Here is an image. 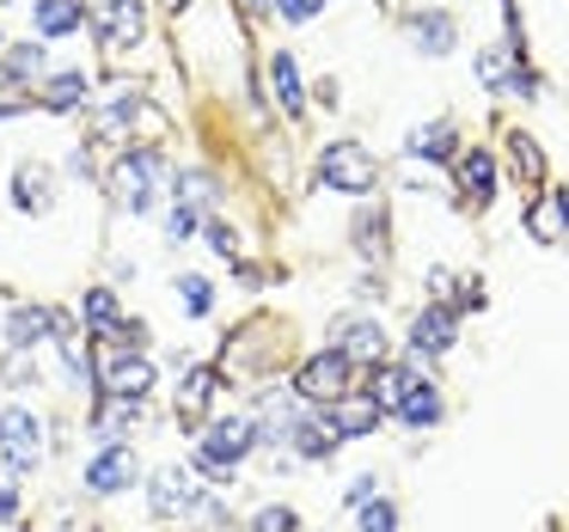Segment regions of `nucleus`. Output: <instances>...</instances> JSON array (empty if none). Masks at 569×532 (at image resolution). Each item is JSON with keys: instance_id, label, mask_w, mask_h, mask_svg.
<instances>
[{"instance_id": "5", "label": "nucleus", "mask_w": 569, "mask_h": 532, "mask_svg": "<svg viewBox=\"0 0 569 532\" xmlns=\"http://www.w3.org/2000/svg\"><path fill=\"white\" fill-rule=\"evenodd\" d=\"M0 459L13 471H31L43 465V422L31 416V410H0Z\"/></svg>"}, {"instance_id": "42", "label": "nucleus", "mask_w": 569, "mask_h": 532, "mask_svg": "<svg viewBox=\"0 0 569 532\" xmlns=\"http://www.w3.org/2000/svg\"><path fill=\"white\" fill-rule=\"evenodd\" d=\"M0 43H7V38H0Z\"/></svg>"}, {"instance_id": "39", "label": "nucleus", "mask_w": 569, "mask_h": 532, "mask_svg": "<svg viewBox=\"0 0 569 532\" xmlns=\"http://www.w3.org/2000/svg\"><path fill=\"white\" fill-rule=\"evenodd\" d=\"M246 7H251V13H263V7H270V0H246Z\"/></svg>"}, {"instance_id": "10", "label": "nucleus", "mask_w": 569, "mask_h": 532, "mask_svg": "<svg viewBox=\"0 0 569 532\" xmlns=\"http://www.w3.org/2000/svg\"><path fill=\"white\" fill-rule=\"evenodd\" d=\"M337 355H349V361H373V368H380V361H386V324L380 319H361V312H356V319H337Z\"/></svg>"}, {"instance_id": "30", "label": "nucleus", "mask_w": 569, "mask_h": 532, "mask_svg": "<svg viewBox=\"0 0 569 532\" xmlns=\"http://www.w3.org/2000/svg\"><path fill=\"white\" fill-rule=\"evenodd\" d=\"M515 141V165H520V178H527V184H539L545 178V153L532 148V135H508Z\"/></svg>"}, {"instance_id": "33", "label": "nucleus", "mask_w": 569, "mask_h": 532, "mask_svg": "<svg viewBox=\"0 0 569 532\" xmlns=\"http://www.w3.org/2000/svg\"><path fill=\"white\" fill-rule=\"evenodd\" d=\"M361 532H398V502H368L361 508Z\"/></svg>"}, {"instance_id": "37", "label": "nucleus", "mask_w": 569, "mask_h": 532, "mask_svg": "<svg viewBox=\"0 0 569 532\" xmlns=\"http://www.w3.org/2000/svg\"><path fill=\"white\" fill-rule=\"evenodd\" d=\"M209 245L221 251V258H233V263H239V233H233L227 221H214V227H209Z\"/></svg>"}, {"instance_id": "22", "label": "nucleus", "mask_w": 569, "mask_h": 532, "mask_svg": "<svg viewBox=\"0 0 569 532\" xmlns=\"http://www.w3.org/2000/svg\"><path fill=\"white\" fill-rule=\"evenodd\" d=\"M405 153L410 160H453V123H417L410 129V141H405Z\"/></svg>"}, {"instance_id": "17", "label": "nucleus", "mask_w": 569, "mask_h": 532, "mask_svg": "<svg viewBox=\"0 0 569 532\" xmlns=\"http://www.w3.org/2000/svg\"><path fill=\"white\" fill-rule=\"evenodd\" d=\"M13 190H19L13 202H19L26 214H43V209L56 202V172H50V165H38V160H26V165L13 172Z\"/></svg>"}, {"instance_id": "20", "label": "nucleus", "mask_w": 569, "mask_h": 532, "mask_svg": "<svg viewBox=\"0 0 569 532\" xmlns=\"http://www.w3.org/2000/svg\"><path fill=\"white\" fill-rule=\"evenodd\" d=\"M209 398H214V368H184V380H178V416H184V429L202 422Z\"/></svg>"}, {"instance_id": "40", "label": "nucleus", "mask_w": 569, "mask_h": 532, "mask_svg": "<svg viewBox=\"0 0 569 532\" xmlns=\"http://www.w3.org/2000/svg\"><path fill=\"white\" fill-rule=\"evenodd\" d=\"M166 7H184V0H166Z\"/></svg>"}, {"instance_id": "32", "label": "nucleus", "mask_w": 569, "mask_h": 532, "mask_svg": "<svg viewBox=\"0 0 569 532\" xmlns=\"http://www.w3.org/2000/svg\"><path fill=\"white\" fill-rule=\"evenodd\" d=\"M251 532H300V514L295 508H258V514H251Z\"/></svg>"}, {"instance_id": "2", "label": "nucleus", "mask_w": 569, "mask_h": 532, "mask_svg": "<svg viewBox=\"0 0 569 532\" xmlns=\"http://www.w3.org/2000/svg\"><path fill=\"white\" fill-rule=\"evenodd\" d=\"M319 184L325 190H343V197H368L380 184V160H373L361 141H331L319 153Z\"/></svg>"}, {"instance_id": "34", "label": "nucleus", "mask_w": 569, "mask_h": 532, "mask_svg": "<svg viewBox=\"0 0 569 532\" xmlns=\"http://www.w3.org/2000/svg\"><path fill=\"white\" fill-rule=\"evenodd\" d=\"M202 233V209H184V202H178L172 209V245H184V239H197Z\"/></svg>"}, {"instance_id": "4", "label": "nucleus", "mask_w": 569, "mask_h": 532, "mask_svg": "<svg viewBox=\"0 0 569 532\" xmlns=\"http://www.w3.org/2000/svg\"><path fill=\"white\" fill-rule=\"evenodd\" d=\"M349 368H356L349 355H337V349H319L312 361H300L295 392L307 398V404H337L343 392H356V385H349Z\"/></svg>"}, {"instance_id": "24", "label": "nucleus", "mask_w": 569, "mask_h": 532, "mask_svg": "<svg viewBox=\"0 0 569 532\" xmlns=\"http://www.w3.org/2000/svg\"><path fill=\"white\" fill-rule=\"evenodd\" d=\"M38 104L43 111H80L87 104V74H50L38 87Z\"/></svg>"}, {"instance_id": "12", "label": "nucleus", "mask_w": 569, "mask_h": 532, "mask_svg": "<svg viewBox=\"0 0 569 532\" xmlns=\"http://www.w3.org/2000/svg\"><path fill=\"white\" fill-rule=\"evenodd\" d=\"M104 398H148L153 392V361L148 355H111L104 361V385H99Z\"/></svg>"}, {"instance_id": "15", "label": "nucleus", "mask_w": 569, "mask_h": 532, "mask_svg": "<svg viewBox=\"0 0 569 532\" xmlns=\"http://www.w3.org/2000/svg\"><path fill=\"white\" fill-rule=\"evenodd\" d=\"M410 43H417V56H453L459 43L453 13H410Z\"/></svg>"}, {"instance_id": "27", "label": "nucleus", "mask_w": 569, "mask_h": 532, "mask_svg": "<svg viewBox=\"0 0 569 532\" xmlns=\"http://www.w3.org/2000/svg\"><path fill=\"white\" fill-rule=\"evenodd\" d=\"M80 312H87V324L99 337H111L117 324H123V312H117V294L111 288H87V300H80Z\"/></svg>"}, {"instance_id": "21", "label": "nucleus", "mask_w": 569, "mask_h": 532, "mask_svg": "<svg viewBox=\"0 0 569 532\" xmlns=\"http://www.w3.org/2000/svg\"><path fill=\"white\" fill-rule=\"evenodd\" d=\"M270 87H276V104H282L288 117L307 111V92H300V62H295L288 50H276V56H270Z\"/></svg>"}, {"instance_id": "25", "label": "nucleus", "mask_w": 569, "mask_h": 532, "mask_svg": "<svg viewBox=\"0 0 569 532\" xmlns=\"http://www.w3.org/2000/svg\"><path fill=\"white\" fill-rule=\"evenodd\" d=\"M56 349H62V368H68V380L74 385H87L92 392V373H87V331H74V324H56Z\"/></svg>"}, {"instance_id": "38", "label": "nucleus", "mask_w": 569, "mask_h": 532, "mask_svg": "<svg viewBox=\"0 0 569 532\" xmlns=\"http://www.w3.org/2000/svg\"><path fill=\"white\" fill-rule=\"evenodd\" d=\"M429 294L447 300V294H453V275H447V270H429Z\"/></svg>"}, {"instance_id": "1", "label": "nucleus", "mask_w": 569, "mask_h": 532, "mask_svg": "<svg viewBox=\"0 0 569 532\" xmlns=\"http://www.w3.org/2000/svg\"><path fill=\"white\" fill-rule=\"evenodd\" d=\"M258 441H263L258 416H221L197 441V471H209L214 483H227L239 471V459H251V446H258Z\"/></svg>"}, {"instance_id": "36", "label": "nucleus", "mask_w": 569, "mask_h": 532, "mask_svg": "<svg viewBox=\"0 0 569 532\" xmlns=\"http://www.w3.org/2000/svg\"><path fill=\"white\" fill-rule=\"evenodd\" d=\"M373 490H380V478H373V471H361V478L343 490V508H368V502H373Z\"/></svg>"}, {"instance_id": "26", "label": "nucleus", "mask_w": 569, "mask_h": 532, "mask_svg": "<svg viewBox=\"0 0 569 532\" xmlns=\"http://www.w3.org/2000/svg\"><path fill=\"white\" fill-rule=\"evenodd\" d=\"M398 422H405V429H435V422H441V392H435V385L422 380L417 392H410L405 404H398Z\"/></svg>"}, {"instance_id": "28", "label": "nucleus", "mask_w": 569, "mask_h": 532, "mask_svg": "<svg viewBox=\"0 0 569 532\" xmlns=\"http://www.w3.org/2000/svg\"><path fill=\"white\" fill-rule=\"evenodd\" d=\"M172 288H178V307H184L190 319H202V312H214V288L202 282V275H178Z\"/></svg>"}, {"instance_id": "18", "label": "nucleus", "mask_w": 569, "mask_h": 532, "mask_svg": "<svg viewBox=\"0 0 569 532\" xmlns=\"http://www.w3.org/2000/svg\"><path fill=\"white\" fill-rule=\"evenodd\" d=\"M31 26H38V38H68V31L87 26V7L80 0H38L31 7Z\"/></svg>"}, {"instance_id": "7", "label": "nucleus", "mask_w": 569, "mask_h": 532, "mask_svg": "<svg viewBox=\"0 0 569 532\" xmlns=\"http://www.w3.org/2000/svg\"><path fill=\"white\" fill-rule=\"evenodd\" d=\"M92 26H99V38L111 43V50H136V43L148 38V7H141V0H104L99 13H92Z\"/></svg>"}, {"instance_id": "13", "label": "nucleus", "mask_w": 569, "mask_h": 532, "mask_svg": "<svg viewBox=\"0 0 569 532\" xmlns=\"http://www.w3.org/2000/svg\"><path fill=\"white\" fill-rule=\"evenodd\" d=\"M141 404H148V398H104V404L92 410V434H99L104 446H117V441H123V434L136 429L141 416H148Z\"/></svg>"}, {"instance_id": "8", "label": "nucleus", "mask_w": 569, "mask_h": 532, "mask_svg": "<svg viewBox=\"0 0 569 532\" xmlns=\"http://www.w3.org/2000/svg\"><path fill=\"white\" fill-rule=\"evenodd\" d=\"M148 502H153V514H214V508L202 502L197 478H190V471H178V465H166L160 478H153Z\"/></svg>"}, {"instance_id": "6", "label": "nucleus", "mask_w": 569, "mask_h": 532, "mask_svg": "<svg viewBox=\"0 0 569 532\" xmlns=\"http://www.w3.org/2000/svg\"><path fill=\"white\" fill-rule=\"evenodd\" d=\"M141 478V459H136V446H99V453H92V465H87V490L92 495H123L129 483Z\"/></svg>"}, {"instance_id": "41", "label": "nucleus", "mask_w": 569, "mask_h": 532, "mask_svg": "<svg viewBox=\"0 0 569 532\" xmlns=\"http://www.w3.org/2000/svg\"><path fill=\"white\" fill-rule=\"evenodd\" d=\"M0 7H7V0H0Z\"/></svg>"}, {"instance_id": "3", "label": "nucleus", "mask_w": 569, "mask_h": 532, "mask_svg": "<svg viewBox=\"0 0 569 532\" xmlns=\"http://www.w3.org/2000/svg\"><path fill=\"white\" fill-rule=\"evenodd\" d=\"M111 190H117V202H123L129 214H148L153 202H160V160L141 153V148H129L123 160L111 165Z\"/></svg>"}, {"instance_id": "31", "label": "nucleus", "mask_w": 569, "mask_h": 532, "mask_svg": "<svg viewBox=\"0 0 569 532\" xmlns=\"http://www.w3.org/2000/svg\"><path fill=\"white\" fill-rule=\"evenodd\" d=\"M380 233H386V221L373 209H361L356 214V245H361V258H380Z\"/></svg>"}, {"instance_id": "23", "label": "nucleus", "mask_w": 569, "mask_h": 532, "mask_svg": "<svg viewBox=\"0 0 569 532\" xmlns=\"http://www.w3.org/2000/svg\"><path fill=\"white\" fill-rule=\"evenodd\" d=\"M43 62H50V43H13V50L0 56V74L13 80V87H31L43 74Z\"/></svg>"}, {"instance_id": "19", "label": "nucleus", "mask_w": 569, "mask_h": 532, "mask_svg": "<svg viewBox=\"0 0 569 532\" xmlns=\"http://www.w3.org/2000/svg\"><path fill=\"white\" fill-rule=\"evenodd\" d=\"M459 190H466V202H490L496 197V160L483 148L459 153Z\"/></svg>"}, {"instance_id": "35", "label": "nucleus", "mask_w": 569, "mask_h": 532, "mask_svg": "<svg viewBox=\"0 0 569 532\" xmlns=\"http://www.w3.org/2000/svg\"><path fill=\"white\" fill-rule=\"evenodd\" d=\"M276 13H282L288 26H307V19L325 13V0H276Z\"/></svg>"}, {"instance_id": "9", "label": "nucleus", "mask_w": 569, "mask_h": 532, "mask_svg": "<svg viewBox=\"0 0 569 532\" xmlns=\"http://www.w3.org/2000/svg\"><path fill=\"white\" fill-rule=\"evenodd\" d=\"M380 416H386V410L373 404V392H343L331 404V416H325V429H331L337 441H361V434L380 429Z\"/></svg>"}, {"instance_id": "11", "label": "nucleus", "mask_w": 569, "mask_h": 532, "mask_svg": "<svg viewBox=\"0 0 569 532\" xmlns=\"http://www.w3.org/2000/svg\"><path fill=\"white\" fill-rule=\"evenodd\" d=\"M453 337H459V312L453 307H429V312H417V324H410V355H417V361L447 355Z\"/></svg>"}, {"instance_id": "14", "label": "nucleus", "mask_w": 569, "mask_h": 532, "mask_svg": "<svg viewBox=\"0 0 569 532\" xmlns=\"http://www.w3.org/2000/svg\"><path fill=\"white\" fill-rule=\"evenodd\" d=\"M56 324H62V312L56 307H19L13 319H7V343L13 349H38L56 337Z\"/></svg>"}, {"instance_id": "16", "label": "nucleus", "mask_w": 569, "mask_h": 532, "mask_svg": "<svg viewBox=\"0 0 569 532\" xmlns=\"http://www.w3.org/2000/svg\"><path fill=\"white\" fill-rule=\"evenodd\" d=\"M417 385H422L417 368H405V361H380V373H373V404H380L386 416H398V404H405Z\"/></svg>"}, {"instance_id": "29", "label": "nucleus", "mask_w": 569, "mask_h": 532, "mask_svg": "<svg viewBox=\"0 0 569 532\" xmlns=\"http://www.w3.org/2000/svg\"><path fill=\"white\" fill-rule=\"evenodd\" d=\"M214 197H221V190H214L209 172H184V178H178V202H184V209H209Z\"/></svg>"}]
</instances>
